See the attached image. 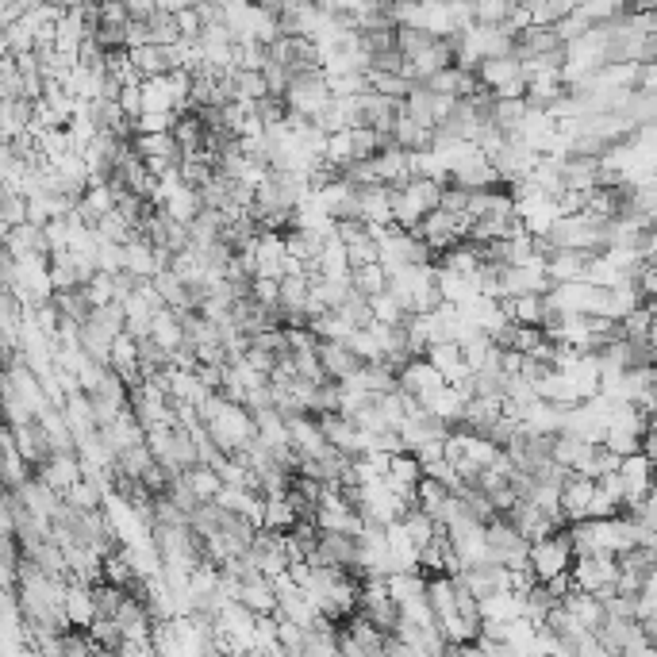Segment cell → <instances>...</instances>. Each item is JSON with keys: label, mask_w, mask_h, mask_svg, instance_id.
I'll use <instances>...</instances> for the list:
<instances>
[{"label": "cell", "mask_w": 657, "mask_h": 657, "mask_svg": "<svg viewBox=\"0 0 657 657\" xmlns=\"http://www.w3.org/2000/svg\"><path fill=\"white\" fill-rule=\"evenodd\" d=\"M527 558L535 565L538 581H554L561 573H569L573 561H577V546H573V538H569V527H558V531H550V535L535 538Z\"/></svg>", "instance_id": "cell-1"}, {"label": "cell", "mask_w": 657, "mask_h": 657, "mask_svg": "<svg viewBox=\"0 0 657 657\" xmlns=\"http://www.w3.org/2000/svg\"><path fill=\"white\" fill-rule=\"evenodd\" d=\"M619 473H623V492H627V515H631L657 485V465L654 458L646 454V450H638V454H627L623 465H619Z\"/></svg>", "instance_id": "cell-2"}, {"label": "cell", "mask_w": 657, "mask_h": 657, "mask_svg": "<svg viewBox=\"0 0 657 657\" xmlns=\"http://www.w3.org/2000/svg\"><path fill=\"white\" fill-rule=\"evenodd\" d=\"M450 385L446 381V373L438 369V365H431V358L427 354H419V358H412V362L400 365V389L412 392V396H419L423 404L435 396V392H442Z\"/></svg>", "instance_id": "cell-3"}, {"label": "cell", "mask_w": 657, "mask_h": 657, "mask_svg": "<svg viewBox=\"0 0 657 657\" xmlns=\"http://www.w3.org/2000/svg\"><path fill=\"white\" fill-rule=\"evenodd\" d=\"M316 354H319L323 373H327L331 381H350L354 373H362V365H365L362 358H358V350L346 339H319Z\"/></svg>", "instance_id": "cell-4"}, {"label": "cell", "mask_w": 657, "mask_h": 657, "mask_svg": "<svg viewBox=\"0 0 657 657\" xmlns=\"http://www.w3.org/2000/svg\"><path fill=\"white\" fill-rule=\"evenodd\" d=\"M592 496H596V477H588V473H569V481L561 485V511H565V519H569V523L588 519Z\"/></svg>", "instance_id": "cell-5"}, {"label": "cell", "mask_w": 657, "mask_h": 657, "mask_svg": "<svg viewBox=\"0 0 657 657\" xmlns=\"http://www.w3.org/2000/svg\"><path fill=\"white\" fill-rule=\"evenodd\" d=\"M66 615H70L73 627H81V631L93 627V619H97V596H93V584H85V581L66 584Z\"/></svg>", "instance_id": "cell-6"}, {"label": "cell", "mask_w": 657, "mask_h": 657, "mask_svg": "<svg viewBox=\"0 0 657 657\" xmlns=\"http://www.w3.org/2000/svg\"><path fill=\"white\" fill-rule=\"evenodd\" d=\"M515 323H531V327H546L550 319V292H519L504 300Z\"/></svg>", "instance_id": "cell-7"}, {"label": "cell", "mask_w": 657, "mask_h": 657, "mask_svg": "<svg viewBox=\"0 0 657 657\" xmlns=\"http://www.w3.org/2000/svg\"><path fill=\"white\" fill-rule=\"evenodd\" d=\"M239 600H243V604L254 611V615H277V604H281V596H277V581H273V577H266V573H258V577L243 581V592H239Z\"/></svg>", "instance_id": "cell-8"}, {"label": "cell", "mask_w": 657, "mask_h": 657, "mask_svg": "<svg viewBox=\"0 0 657 657\" xmlns=\"http://www.w3.org/2000/svg\"><path fill=\"white\" fill-rule=\"evenodd\" d=\"M427 358H431V365H438V369L446 373V381H458V377L469 373V365H465V350L458 339L431 342V346H427Z\"/></svg>", "instance_id": "cell-9"}, {"label": "cell", "mask_w": 657, "mask_h": 657, "mask_svg": "<svg viewBox=\"0 0 657 657\" xmlns=\"http://www.w3.org/2000/svg\"><path fill=\"white\" fill-rule=\"evenodd\" d=\"M0 450H4V488H20L35 473V465L27 462L16 446V435L4 427V438H0Z\"/></svg>", "instance_id": "cell-10"}, {"label": "cell", "mask_w": 657, "mask_h": 657, "mask_svg": "<svg viewBox=\"0 0 657 657\" xmlns=\"http://www.w3.org/2000/svg\"><path fill=\"white\" fill-rule=\"evenodd\" d=\"M162 208H166L173 219H181V223H193V219L204 212V196H200V189H193V185H177V189L166 193Z\"/></svg>", "instance_id": "cell-11"}, {"label": "cell", "mask_w": 657, "mask_h": 657, "mask_svg": "<svg viewBox=\"0 0 657 657\" xmlns=\"http://www.w3.org/2000/svg\"><path fill=\"white\" fill-rule=\"evenodd\" d=\"M150 339L162 342L166 350H181V346L189 342V335H185V323H181V312H177V308H162V312L154 316Z\"/></svg>", "instance_id": "cell-12"}, {"label": "cell", "mask_w": 657, "mask_h": 657, "mask_svg": "<svg viewBox=\"0 0 657 657\" xmlns=\"http://www.w3.org/2000/svg\"><path fill=\"white\" fill-rule=\"evenodd\" d=\"M185 477H189V485H193L196 500H204V504H208V500H216L219 488L227 485V481H223V473H219L212 462H196L193 469H185Z\"/></svg>", "instance_id": "cell-13"}, {"label": "cell", "mask_w": 657, "mask_h": 657, "mask_svg": "<svg viewBox=\"0 0 657 657\" xmlns=\"http://www.w3.org/2000/svg\"><path fill=\"white\" fill-rule=\"evenodd\" d=\"M350 281H354V289L362 292V296H377V292L389 289L392 273L385 262H369V266H354L350 269Z\"/></svg>", "instance_id": "cell-14"}, {"label": "cell", "mask_w": 657, "mask_h": 657, "mask_svg": "<svg viewBox=\"0 0 657 657\" xmlns=\"http://www.w3.org/2000/svg\"><path fill=\"white\" fill-rule=\"evenodd\" d=\"M54 304L62 308V316L70 319V323H89V316H93V300L85 296L81 285L77 289H58L54 292Z\"/></svg>", "instance_id": "cell-15"}, {"label": "cell", "mask_w": 657, "mask_h": 657, "mask_svg": "<svg viewBox=\"0 0 657 657\" xmlns=\"http://www.w3.org/2000/svg\"><path fill=\"white\" fill-rule=\"evenodd\" d=\"M369 89L385 93L392 100H404L415 89V81L408 73H396V70H369Z\"/></svg>", "instance_id": "cell-16"}, {"label": "cell", "mask_w": 657, "mask_h": 657, "mask_svg": "<svg viewBox=\"0 0 657 657\" xmlns=\"http://www.w3.org/2000/svg\"><path fill=\"white\" fill-rule=\"evenodd\" d=\"M296 523H300V511L292 508L289 496H266V523L262 527H269V531H289Z\"/></svg>", "instance_id": "cell-17"}, {"label": "cell", "mask_w": 657, "mask_h": 657, "mask_svg": "<svg viewBox=\"0 0 657 657\" xmlns=\"http://www.w3.org/2000/svg\"><path fill=\"white\" fill-rule=\"evenodd\" d=\"M369 308H373V319H377V323H404V319H408V308L396 300V292L392 289L369 296Z\"/></svg>", "instance_id": "cell-18"}, {"label": "cell", "mask_w": 657, "mask_h": 657, "mask_svg": "<svg viewBox=\"0 0 657 657\" xmlns=\"http://www.w3.org/2000/svg\"><path fill=\"white\" fill-rule=\"evenodd\" d=\"M312 412L327 415V412H342V381H319L316 392H312Z\"/></svg>", "instance_id": "cell-19"}, {"label": "cell", "mask_w": 657, "mask_h": 657, "mask_svg": "<svg viewBox=\"0 0 657 657\" xmlns=\"http://www.w3.org/2000/svg\"><path fill=\"white\" fill-rule=\"evenodd\" d=\"M331 166H339V173L354 162V143H350V127L346 131H335V135H327V154H323Z\"/></svg>", "instance_id": "cell-20"}, {"label": "cell", "mask_w": 657, "mask_h": 657, "mask_svg": "<svg viewBox=\"0 0 657 657\" xmlns=\"http://www.w3.org/2000/svg\"><path fill=\"white\" fill-rule=\"evenodd\" d=\"M346 254H350V269L369 266V262H381V239L369 235V239H362V243H350L346 246Z\"/></svg>", "instance_id": "cell-21"}, {"label": "cell", "mask_w": 657, "mask_h": 657, "mask_svg": "<svg viewBox=\"0 0 657 657\" xmlns=\"http://www.w3.org/2000/svg\"><path fill=\"white\" fill-rule=\"evenodd\" d=\"M177 123V112H143L135 120V131H173Z\"/></svg>", "instance_id": "cell-22"}, {"label": "cell", "mask_w": 657, "mask_h": 657, "mask_svg": "<svg viewBox=\"0 0 657 657\" xmlns=\"http://www.w3.org/2000/svg\"><path fill=\"white\" fill-rule=\"evenodd\" d=\"M442 208L454 212V216H465V212H469V189H462V185H446V189H442Z\"/></svg>", "instance_id": "cell-23"}, {"label": "cell", "mask_w": 657, "mask_h": 657, "mask_svg": "<svg viewBox=\"0 0 657 657\" xmlns=\"http://www.w3.org/2000/svg\"><path fill=\"white\" fill-rule=\"evenodd\" d=\"M123 4H127L131 20H150V16L162 8V0H123Z\"/></svg>", "instance_id": "cell-24"}, {"label": "cell", "mask_w": 657, "mask_h": 657, "mask_svg": "<svg viewBox=\"0 0 657 657\" xmlns=\"http://www.w3.org/2000/svg\"><path fill=\"white\" fill-rule=\"evenodd\" d=\"M396 4H400V0H396Z\"/></svg>", "instance_id": "cell-25"}]
</instances>
